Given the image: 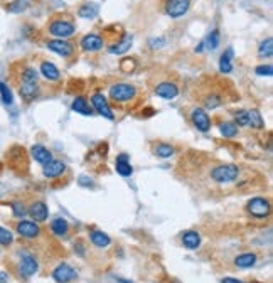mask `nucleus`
Here are the masks:
<instances>
[{"label":"nucleus","mask_w":273,"mask_h":283,"mask_svg":"<svg viewBox=\"0 0 273 283\" xmlns=\"http://www.w3.org/2000/svg\"><path fill=\"white\" fill-rule=\"evenodd\" d=\"M110 98L115 103H130L136 98V88L129 83H117L110 88Z\"/></svg>","instance_id":"1"},{"label":"nucleus","mask_w":273,"mask_h":283,"mask_svg":"<svg viewBox=\"0 0 273 283\" xmlns=\"http://www.w3.org/2000/svg\"><path fill=\"white\" fill-rule=\"evenodd\" d=\"M240 175V169L233 164H223L217 165L211 170V179L217 184H226V182H233L234 179H238Z\"/></svg>","instance_id":"2"},{"label":"nucleus","mask_w":273,"mask_h":283,"mask_svg":"<svg viewBox=\"0 0 273 283\" xmlns=\"http://www.w3.org/2000/svg\"><path fill=\"white\" fill-rule=\"evenodd\" d=\"M76 31V25L71 22V20H65V19H56L49 24V34H53L58 39H68L71 37Z\"/></svg>","instance_id":"3"},{"label":"nucleus","mask_w":273,"mask_h":283,"mask_svg":"<svg viewBox=\"0 0 273 283\" xmlns=\"http://www.w3.org/2000/svg\"><path fill=\"white\" fill-rule=\"evenodd\" d=\"M246 211H248L253 217H258V219H262V217H268L272 212V206L268 203L267 199H263V197H255V199H251L248 204H246Z\"/></svg>","instance_id":"4"},{"label":"nucleus","mask_w":273,"mask_h":283,"mask_svg":"<svg viewBox=\"0 0 273 283\" xmlns=\"http://www.w3.org/2000/svg\"><path fill=\"white\" fill-rule=\"evenodd\" d=\"M191 7V0H165L164 3V10L165 14L172 19H179L184 14H187Z\"/></svg>","instance_id":"5"},{"label":"nucleus","mask_w":273,"mask_h":283,"mask_svg":"<svg viewBox=\"0 0 273 283\" xmlns=\"http://www.w3.org/2000/svg\"><path fill=\"white\" fill-rule=\"evenodd\" d=\"M91 105H93V110H95L96 113H100L101 117H105L108 120L115 118L113 111H112V108H110V105H108V101H106L103 93H100V91L93 93L91 94Z\"/></svg>","instance_id":"6"},{"label":"nucleus","mask_w":273,"mask_h":283,"mask_svg":"<svg viewBox=\"0 0 273 283\" xmlns=\"http://www.w3.org/2000/svg\"><path fill=\"white\" fill-rule=\"evenodd\" d=\"M79 46H81V49H83L84 53H98V51L103 49L105 41H103V37H101L100 34L91 32V34H86V36L81 39Z\"/></svg>","instance_id":"7"},{"label":"nucleus","mask_w":273,"mask_h":283,"mask_svg":"<svg viewBox=\"0 0 273 283\" xmlns=\"http://www.w3.org/2000/svg\"><path fill=\"white\" fill-rule=\"evenodd\" d=\"M153 93L157 96L164 98V100H174L179 94V86L176 83H172V81H162V83H159L153 88Z\"/></svg>","instance_id":"8"},{"label":"nucleus","mask_w":273,"mask_h":283,"mask_svg":"<svg viewBox=\"0 0 273 283\" xmlns=\"http://www.w3.org/2000/svg\"><path fill=\"white\" fill-rule=\"evenodd\" d=\"M191 120H193L194 127L201 132H209V128H211V118L206 113V110L203 108H194L191 111Z\"/></svg>","instance_id":"9"},{"label":"nucleus","mask_w":273,"mask_h":283,"mask_svg":"<svg viewBox=\"0 0 273 283\" xmlns=\"http://www.w3.org/2000/svg\"><path fill=\"white\" fill-rule=\"evenodd\" d=\"M53 278L58 283H69V282H72L76 278V270L71 268L68 263H61L59 267L54 268Z\"/></svg>","instance_id":"10"},{"label":"nucleus","mask_w":273,"mask_h":283,"mask_svg":"<svg viewBox=\"0 0 273 283\" xmlns=\"http://www.w3.org/2000/svg\"><path fill=\"white\" fill-rule=\"evenodd\" d=\"M48 47H49V51H53V53H56L59 56H63V58H68V56H71L72 51H74L72 44H69V42L65 41V39L48 41Z\"/></svg>","instance_id":"11"},{"label":"nucleus","mask_w":273,"mask_h":283,"mask_svg":"<svg viewBox=\"0 0 273 283\" xmlns=\"http://www.w3.org/2000/svg\"><path fill=\"white\" fill-rule=\"evenodd\" d=\"M132 42H134V37H132V34H122L120 41L118 42H113V44H110L108 47V53L110 54H123L127 53V51L132 47Z\"/></svg>","instance_id":"12"},{"label":"nucleus","mask_w":273,"mask_h":283,"mask_svg":"<svg viewBox=\"0 0 273 283\" xmlns=\"http://www.w3.org/2000/svg\"><path fill=\"white\" fill-rule=\"evenodd\" d=\"M17 233L27 239H32V238H37V236H39L41 229H39V226L32 221H20V222H17Z\"/></svg>","instance_id":"13"},{"label":"nucleus","mask_w":273,"mask_h":283,"mask_svg":"<svg viewBox=\"0 0 273 283\" xmlns=\"http://www.w3.org/2000/svg\"><path fill=\"white\" fill-rule=\"evenodd\" d=\"M65 170H66V165H65V162H61V160H51L48 162V164H44V169H42V174L46 175V177H49V179H54V177H59V175H63L65 174Z\"/></svg>","instance_id":"14"},{"label":"nucleus","mask_w":273,"mask_h":283,"mask_svg":"<svg viewBox=\"0 0 273 283\" xmlns=\"http://www.w3.org/2000/svg\"><path fill=\"white\" fill-rule=\"evenodd\" d=\"M37 268H39V265H37V261L34 256H31V255L22 256V260H20V275L24 278L32 277L34 273L37 272Z\"/></svg>","instance_id":"15"},{"label":"nucleus","mask_w":273,"mask_h":283,"mask_svg":"<svg viewBox=\"0 0 273 283\" xmlns=\"http://www.w3.org/2000/svg\"><path fill=\"white\" fill-rule=\"evenodd\" d=\"M27 212L31 214L32 219H34V221H37V222L46 221V219H48V216H49L48 206H46L44 203H41V201H37V203L31 204V208H29V211H27Z\"/></svg>","instance_id":"16"},{"label":"nucleus","mask_w":273,"mask_h":283,"mask_svg":"<svg viewBox=\"0 0 273 283\" xmlns=\"http://www.w3.org/2000/svg\"><path fill=\"white\" fill-rule=\"evenodd\" d=\"M19 94L22 96L24 101L31 103L39 96V86H37V83H22L19 88Z\"/></svg>","instance_id":"17"},{"label":"nucleus","mask_w":273,"mask_h":283,"mask_svg":"<svg viewBox=\"0 0 273 283\" xmlns=\"http://www.w3.org/2000/svg\"><path fill=\"white\" fill-rule=\"evenodd\" d=\"M31 155H32L34 160L39 162V164H42V165L53 160V153H51L44 145H34V147L31 148Z\"/></svg>","instance_id":"18"},{"label":"nucleus","mask_w":273,"mask_h":283,"mask_svg":"<svg viewBox=\"0 0 273 283\" xmlns=\"http://www.w3.org/2000/svg\"><path fill=\"white\" fill-rule=\"evenodd\" d=\"M71 108L79 115H84V117H91L93 115V108L89 106V103L86 101V98L83 96H76L71 103Z\"/></svg>","instance_id":"19"},{"label":"nucleus","mask_w":273,"mask_h":283,"mask_svg":"<svg viewBox=\"0 0 273 283\" xmlns=\"http://www.w3.org/2000/svg\"><path fill=\"white\" fill-rule=\"evenodd\" d=\"M115 169H117V172L120 175H123V177H129V175H132L134 169H132V165L129 162V155H127V153H120V155L117 157Z\"/></svg>","instance_id":"20"},{"label":"nucleus","mask_w":273,"mask_h":283,"mask_svg":"<svg viewBox=\"0 0 273 283\" xmlns=\"http://www.w3.org/2000/svg\"><path fill=\"white\" fill-rule=\"evenodd\" d=\"M41 74L44 76L48 81H59V78H61V72H59V70L49 61L41 63Z\"/></svg>","instance_id":"21"},{"label":"nucleus","mask_w":273,"mask_h":283,"mask_svg":"<svg viewBox=\"0 0 273 283\" xmlns=\"http://www.w3.org/2000/svg\"><path fill=\"white\" fill-rule=\"evenodd\" d=\"M182 244L187 248V250H198L199 244H201V236L196 231H186L182 234Z\"/></svg>","instance_id":"22"},{"label":"nucleus","mask_w":273,"mask_h":283,"mask_svg":"<svg viewBox=\"0 0 273 283\" xmlns=\"http://www.w3.org/2000/svg\"><path fill=\"white\" fill-rule=\"evenodd\" d=\"M98 5L93 2H86V3H81L79 8H78V15L81 19H95L98 15Z\"/></svg>","instance_id":"23"},{"label":"nucleus","mask_w":273,"mask_h":283,"mask_svg":"<svg viewBox=\"0 0 273 283\" xmlns=\"http://www.w3.org/2000/svg\"><path fill=\"white\" fill-rule=\"evenodd\" d=\"M257 263V255L255 253H245V255H240L234 258V265L238 268H251Z\"/></svg>","instance_id":"24"},{"label":"nucleus","mask_w":273,"mask_h":283,"mask_svg":"<svg viewBox=\"0 0 273 283\" xmlns=\"http://www.w3.org/2000/svg\"><path fill=\"white\" fill-rule=\"evenodd\" d=\"M89 239H91L93 244L98 248H106L112 243L110 241V236L103 233V231H91V233H89Z\"/></svg>","instance_id":"25"},{"label":"nucleus","mask_w":273,"mask_h":283,"mask_svg":"<svg viewBox=\"0 0 273 283\" xmlns=\"http://www.w3.org/2000/svg\"><path fill=\"white\" fill-rule=\"evenodd\" d=\"M248 127L257 128V130H262V128L265 127L263 117L260 115L258 110H250V111H248Z\"/></svg>","instance_id":"26"},{"label":"nucleus","mask_w":273,"mask_h":283,"mask_svg":"<svg viewBox=\"0 0 273 283\" xmlns=\"http://www.w3.org/2000/svg\"><path fill=\"white\" fill-rule=\"evenodd\" d=\"M231 59H233V49L229 47V49H226V53L221 56V61H219V71L221 72H224V74L231 72V70H233Z\"/></svg>","instance_id":"27"},{"label":"nucleus","mask_w":273,"mask_h":283,"mask_svg":"<svg viewBox=\"0 0 273 283\" xmlns=\"http://www.w3.org/2000/svg\"><path fill=\"white\" fill-rule=\"evenodd\" d=\"M51 229H53V233L56 236H65L68 231H69V224H68L66 219L58 217V219H54L53 222H51Z\"/></svg>","instance_id":"28"},{"label":"nucleus","mask_w":273,"mask_h":283,"mask_svg":"<svg viewBox=\"0 0 273 283\" xmlns=\"http://www.w3.org/2000/svg\"><path fill=\"white\" fill-rule=\"evenodd\" d=\"M272 54H273V39L272 37H267L258 47V56L260 58H272Z\"/></svg>","instance_id":"29"},{"label":"nucleus","mask_w":273,"mask_h":283,"mask_svg":"<svg viewBox=\"0 0 273 283\" xmlns=\"http://www.w3.org/2000/svg\"><path fill=\"white\" fill-rule=\"evenodd\" d=\"M153 153L160 158H169L174 155V147L169 143H159L155 148H153Z\"/></svg>","instance_id":"30"},{"label":"nucleus","mask_w":273,"mask_h":283,"mask_svg":"<svg viewBox=\"0 0 273 283\" xmlns=\"http://www.w3.org/2000/svg\"><path fill=\"white\" fill-rule=\"evenodd\" d=\"M223 105V98L219 96V94H216V93H211V94H207L206 98H204V106H206L207 110H214L217 108V106H221Z\"/></svg>","instance_id":"31"},{"label":"nucleus","mask_w":273,"mask_h":283,"mask_svg":"<svg viewBox=\"0 0 273 283\" xmlns=\"http://www.w3.org/2000/svg\"><path fill=\"white\" fill-rule=\"evenodd\" d=\"M20 78H22V83H37L39 79V74L34 68H24L22 72H20Z\"/></svg>","instance_id":"32"},{"label":"nucleus","mask_w":273,"mask_h":283,"mask_svg":"<svg viewBox=\"0 0 273 283\" xmlns=\"http://www.w3.org/2000/svg\"><path fill=\"white\" fill-rule=\"evenodd\" d=\"M217 44H219V31L217 29H214L212 32H209V36H207V39L204 41V46L207 47L209 51H214Z\"/></svg>","instance_id":"33"},{"label":"nucleus","mask_w":273,"mask_h":283,"mask_svg":"<svg viewBox=\"0 0 273 283\" xmlns=\"http://www.w3.org/2000/svg\"><path fill=\"white\" fill-rule=\"evenodd\" d=\"M221 134H223L226 139H233V137L238 134V127L231 122H224L223 125H221Z\"/></svg>","instance_id":"34"},{"label":"nucleus","mask_w":273,"mask_h":283,"mask_svg":"<svg viewBox=\"0 0 273 283\" xmlns=\"http://www.w3.org/2000/svg\"><path fill=\"white\" fill-rule=\"evenodd\" d=\"M0 96H2V101L5 103V105H12V101H14L10 88H8L5 83H0Z\"/></svg>","instance_id":"35"},{"label":"nucleus","mask_w":273,"mask_h":283,"mask_svg":"<svg viewBox=\"0 0 273 283\" xmlns=\"http://www.w3.org/2000/svg\"><path fill=\"white\" fill-rule=\"evenodd\" d=\"M234 125L236 127H248V111L246 110H240L234 113Z\"/></svg>","instance_id":"36"},{"label":"nucleus","mask_w":273,"mask_h":283,"mask_svg":"<svg viewBox=\"0 0 273 283\" xmlns=\"http://www.w3.org/2000/svg\"><path fill=\"white\" fill-rule=\"evenodd\" d=\"M136 68V61L134 58H125L120 61V70L123 72H134Z\"/></svg>","instance_id":"37"},{"label":"nucleus","mask_w":273,"mask_h":283,"mask_svg":"<svg viewBox=\"0 0 273 283\" xmlns=\"http://www.w3.org/2000/svg\"><path fill=\"white\" fill-rule=\"evenodd\" d=\"M25 8H27V2H25V0H15V2H10L7 5V10L14 12V14H17V12H24Z\"/></svg>","instance_id":"38"},{"label":"nucleus","mask_w":273,"mask_h":283,"mask_svg":"<svg viewBox=\"0 0 273 283\" xmlns=\"http://www.w3.org/2000/svg\"><path fill=\"white\" fill-rule=\"evenodd\" d=\"M12 241H14V236H12V233L5 228H0V244L2 246H8V244H12Z\"/></svg>","instance_id":"39"},{"label":"nucleus","mask_w":273,"mask_h":283,"mask_svg":"<svg viewBox=\"0 0 273 283\" xmlns=\"http://www.w3.org/2000/svg\"><path fill=\"white\" fill-rule=\"evenodd\" d=\"M255 72H257L258 76H272L273 74V68L272 64H263V66H258L257 70H255Z\"/></svg>","instance_id":"40"},{"label":"nucleus","mask_w":273,"mask_h":283,"mask_svg":"<svg viewBox=\"0 0 273 283\" xmlns=\"http://www.w3.org/2000/svg\"><path fill=\"white\" fill-rule=\"evenodd\" d=\"M25 212H27V211H25V208H24V206L20 204V203H15V204H14V214H15L17 217L25 216Z\"/></svg>","instance_id":"41"},{"label":"nucleus","mask_w":273,"mask_h":283,"mask_svg":"<svg viewBox=\"0 0 273 283\" xmlns=\"http://www.w3.org/2000/svg\"><path fill=\"white\" fill-rule=\"evenodd\" d=\"M165 44V41L162 39V37H159V39H152L150 41V46L153 47V49H159L160 46H164Z\"/></svg>","instance_id":"42"},{"label":"nucleus","mask_w":273,"mask_h":283,"mask_svg":"<svg viewBox=\"0 0 273 283\" xmlns=\"http://www.w3.org/2000/svg\"><path fill=\"white\" fill-rule=\"evenodd\" d=\"M221 283H243V282L236 280V278H223V280H221Z\"/></svg>","instance_id":"43"},{"label":"nucleus","mask_w":273,"mask_h":283,"mask_svg":"<svg viewBox=\"0 0 273 283\" xmlns=\"http://www.w3.org/2000/svg\"><path fill=\"white\" fill-rule=\"evenodd\" d=\"M8 282V275L5 272H0V283H7Z\"/></svg>","instance_id":"44"}]
</instances>
